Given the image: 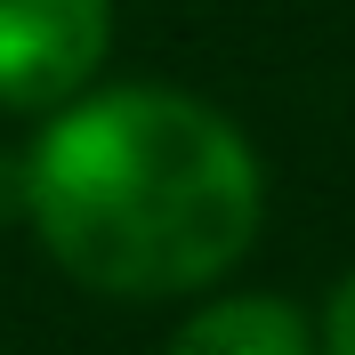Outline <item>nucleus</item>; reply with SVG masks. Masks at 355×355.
Wrapping results in <instances>:
<instances>
[{
    "instance_id": "nucleus-1",
    "label": "nucleus",
    "mask_w": 355,
    "mask_h": 355,
    "mask_svg": "<svg viewBox=\"0 0 355 355\" xmlns=\"http://www.w3.org/2000/svg\"><path fill=\"white\" fill-rule=\"evenodd\" d=\"M266 178L250 137L186 89H81L24 154V218L73 283L178 299L259 243Z\"/></svg>"
},
{
    "instance_id": "nucleus-2",
    "label": "nucleus",
    "mask_w": 355,
    "mask_h": 355,
    "mask_svg": "<svg viewBox=\"0 0 355 355\" xmlns=\"http://www.w3.org/2000/svg\"><path fill=\"white\" fill-rule=\"evenodd\" d=\"M113 49V0H0V105H73Z\"/></svg>"
},
{
    "instance_id": "nucleus-3",
    "label": "nucleus",
    "mask_w": 355,
    "mask_h": 355,
    "mask_svg": "<svg viewBox=\"0 0 355 355\" xmlns=\"http://www.w3.org/2000/svg\"><path fill=\"white\" fill-rule=\"evenodd\" d=\"M170 355H315V323L275 291H243V299H210L186 315Z\"/></svg>"
},
{
    "instance_id": "nucleus-4",
    "label": "nucleus",
    "mask_w": 355,
    "mask_h": 355,
    "mask_svg": "<svg viewBox=\"0 0 355 355\" xmlns=\"http://www.w3.org/2000/svg\"><path fill=\"white\" fill-rule=\"evenodd\" d=\"M323 355H355V266L331 291V307H323Z\"/></svg>"
}]
</instances>
